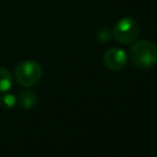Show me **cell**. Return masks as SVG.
<instances>
[{"label":"cell","instance_id":"cell-5","mask_svg":"<svg viewBox=\"0 0 157 157\" xmlns=\"http://www.w3.org/2000/svg\"><path fill=\"white\" fill-rule=\"evenodd\" d=\"M19 103L23 108L30 110L37 104V95L30 90L23 91L19 94Z\"/></svg>","mask_w":157,"mask_h":157},{"label":"cell","instance_id":"cell-6","mask_svg":"<svg viewBox=\"0 0 157 157\" xmlns=\"http://www.w3.org/2000/svg\"><path fill=\"white\" fill-rule=\"evenodd\" d=\"M12 87V76L8 70L0 67V92H6Z\"/></svg>","mask_w":157,"mask_h":157},{"label":"cell","instance_id":"cell-3","mask_svg":"<svg viewBox=\"0 0 157 157\" xmlns=\"http://www.w3.org/2000/svg\"><path fill=\"white\" fill-rule=\"evenodd\" d=\"M113 35L121 44H130L138 37L139 25L132 17H125L114 26Z\"/></svg>","mask_w":157,"mask_h":157},{"label":"cell","instance_id":"cell-1","mask_svg":"<svg viewBox=\"0 0 157 157\" xmlns=\"http://www.w3.org/2000/svg\"><path fill=\"white\" fill-rule=\"evenodd\" d=\"M130 58L139 67H152L157 61V47L152 42L140 41L132 47Z\"/></svg>","mask_w":157,"mask_h":157},{"label":"cell","instance_id":"cell-4","mask_svg":"<svg viewBox=\"0 0 157 157\" xmlns=\"http://www.w3.org/2000/svg\"><path fill=\"white\" fill-rule=\"evenodd\" d=\"M104 62L110 70L120 71L126 64V54L122 49L111 48L108 52H106L104 56Z\"/></svg>","mask_w":157,"mask_h":157},{"label":"cell","instance_id":"cell-7","mask_svg":"<svg viewBox=\"0 0 157 157\" xmlns=\"http://www.w3.org/2000/svg\"><path fill=\"white\" fill-rule=\"evenodd\" d=\"M15 104H16V97L13 94H4L0 98V105L4 109H11V108L14 107Z\"/></svg>","mask_w":157,"mask_h":157},{"label":"cell","instance_id":"cell-2","mask_svg":"<svg viewBox=\"0 0 157 157\" xmlns=\"http://www.w3.org/2000/svg\"><path fill=\"white\" fill-rule=\"evenodd\" d=\"M15 78L24 87H32L42 78V68L34 61H24L15 68Z\"/></svg>","mask_w":157,"mask_h":157}]
</instances>
